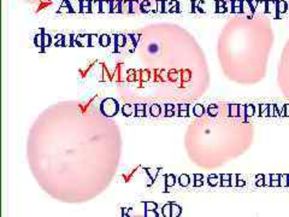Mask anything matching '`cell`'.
Wrapping results in <instances>:
<instances>
[{
	"label": "cell",
	"mask_w": 289,
	"mask_h": 217,
	"mask_svg": "<svg viewBox=\"0 0 289 217\" xmlns=\"http://www.w3.org/2000/svg\"><path fill=\"white\" fill-rule=\"evenodd\" d=\"M278 75H280V86L282 88V92L289 99V40L287 41L283 54H282V60H281V68Z\"/></svg>",
	"instance_id": "obj_1"
},
{
	"label": "cell",
	"mask_w": 289,
	"mask_h": 217,
	"mask_svg": "<svg viewBox=\"0 0 289 217\" xmlns=\"http://www.w3.org/2000/svg\"><path fill=\"white\" fill-rule=\"evenodd\" d=\"M117 108L118 104L116 100L113 99H106L102 104H101V112L107 116V117H111L113 115H116L117 112Z\"/></svg>",
	"instance_id": "obj_2"
},
{
	"label": "cell",
	"mask_w": 289,
	"mask_h": 217,
	"mask_svg": "<svg viewBox=\"0 0 289 217\" xmlns=\"http://www.w3.org/2000/svg\"><path fill=\"white\" fill-rule=\"evenodd\" d=\"M123 115L124 116H136L135 104H126L123 106Z\"/></svg>",
	"instance_id": "obj_3"
},
{
	"label": "cell",
	"mask_w": 289,
	"mask_h": 217,
	"mask_svg": "<svg viewBox=\"0 0 289 217\" xmlns=\"http://www.w3.org/2000/svg\"><path fill=\"white\" fill-rule=\"evenodd\" d=\"M162 106L159 105V104H152L151 106H149V113H151V116H153V117H159L160 115H162Z\"/></svg>",
	"instance_id": "obj_4"
},
{
	"label": "cell",
	"mask_w": 289,
	"mask_h": 217,
	"mask_svg": "<svg viewBox=\"0 0 289 217\" xmlns=\"http://www.w3.org/2000/svg\"><path fill=\"white\" fill-rule=\"evenodd\" d=\"M126 37L124 35H117L116 36V52L119 51V48L126 47Z\"/></svg>",
	"instance_id": "obj_5"
},
{
	"label": "cell",
	"mask_w": 289,
	"mask_h": 217,
	"mask_svg": "<svg viewBox=\"0 0 289 217\" xmlns=\"http://www.w3.org/2000/svg\"><path fill=\"white\" fill-rule=\"evenodd\" d=\"M189 176L187 174H182L180 177H178V183H180L181 187H187L189 185Z\"/></svg>",
	"instance_id": "obj_6"
},
{
	"label": "cell",
	"mask_w": 289,
	"mask_h": 217,
	"mask_svg": "<svg viewBox=\"0 0 289 217\" xmlns=\"http://www.w3.org/2000/svg\"><path fill=\"white\" fill-rule=\"evenodd\" d=\"M171 206H172V203H168V204H165L162 209V216L171 217Z\"/></svg>",
	"instance_id": "obj_7"
},
{
	"label": "cell",
	"mask_w": 289,
	"mask_h": 217,
	"mask_svg": "<svg viewBox=\"0 0 289 217\" xmlns=\"http://www.w3.org/2000/svg\"><path fill=\"white\" fill-rule=\"evenodd\" d=\"M158 171H159L158 168H147V169H146V172L148 174V176H149L151 180H155V179H157Z\"/></svg>",
	"instance_id": "obj_8"
},
{
	"label": "cell",
	"mask_w": 289,
	"mask_h": 217,
	"mask_svg": "<svg viewBox=\"0 0 289 217\" xmlns=\"http://www.w3.org/2000/svg\"><path fill=\"white\" fill-rule=\"evenodd\" d=\"M181 214H182V209H181V206H178L177 204H173V203H172L171 217H178Z\"/></svg>",
	"instance_id": "obj_9"
},
{
	"label": "cell",
	"mask_w": 289,
	"mask_h": 217,
	"mask_svg": "<svg viewBox=\"0 0 289 217\" xmlns=\"http://www.w3.org/2000/svg\"><path fill=\"white\" fill-rule=\"evenodd\" d=\"M165 179H166V181H165V186L169 188V187H172L173 185H175V182H176V177H175V175H171V174H169V175H166L165 176Z\"/></svg>",
	"instance_id": "obj_10"
},
{
	"label": "cell",
	"mask_w": 289,
	"mask_h": 217,
	"mask_svg": "<svg viewBox=\"0 0 289 217\" xmlns=\"http://www.w3.org/2000/svg\"><path fill=\"white\" fill-rule=\"evenodd\" d=\"M204 112H205V110H204V106H202V105H200V104L194 105V115H195L197 117H201V116L204 115Z\"/></svg>",
	"instance_id": "obj_11"
},
{
	"label": "cell",
	"mask_w": 289,
	"mask_h": 217,
	"mask_svg": "<svg viewBox=\"0 0 289 217\" xmlns=\"http://www.w3.org/2000/svg\"><path fill=\"white\" fill-rule=\"evenodd\" d=\"M100 45L102 47H108L110 46V36L108 35H101L100 36Z\"/></svg>",
	"instance_id": "obj_12"
},
{
	"label": "cell",
	"mask_w": 289,
	"mask_h": 217,
	"mask_svg": "<svg viewBox=\"0 0 289 217\" xmlns=\"http://www.w3.org/2000/svg\"><path fill=\"white\" fill-rule=\"evenodd\" d=\"M34 42H35V46L36 47H40V48H44V35H36L35 36V40H34Z\"/></svg>",
	"instance_id": "obj_13"
},
{
	"label": "cell",
	"mask_w": 289,
	"mask_h": 217,
	"mask_svg": "<svg viewBox=\"0 0 289 217\" xmlns=\"http://www.w3.org/2000/svg\"><path fill=\"white\" fill-rule=\"evenodd\" d=\"M98 42H100V40L98 39V35H89V46L90 47L97 46Z\"/></svg>",
	"instance_id": "obj_14"
},
{
	"label": "cell",
	"mask_w": 289,
	"mask_h": 217,
	"mask_svg": "<svg viewBox=\"0 0 289 217\" xmlns=\"http://www.w3.org/2000/svg\"><path fill=\"white\" fill-rule=\"evenodd\" d=\"M144 206H146V210H157L158 209L157 203H153V201H146Z\"/></svg>",
	"instance_id": "obj_15"
},
{
	"label": "cell",
	"mask_w": 289,
	"mask_h": 217,
	"mask_svg": "<svg viewBox=\"0 0 289 217\" xmlns=\"http://www.w3.org/2000/svg\"><path fill=\"white\" fill-rule=\"evenodd\" d=\"M50 44H51V36L45 34L44 35V47H48Z\"/></svg>",
	"instance_id": "obj_16"
},
{
	"label": "cell",
	"mask_w": 289,
	"mask_h": 217,
	"mask_svg": "<svg viewBox=\"0 0 289 217\" xmlns=\"http://www.w3.org/2000/svg\"><path fill=\"white\" fill-rule=\"evenodd\" d=\"M182 79H183V81H189L190 80V71L189 70H184L183 71V76H182Z\"/></svg>",
	"instance_id": "obj_17"
},
{
	"label": "cell",
	"mask_w": 289,
	"mask_h": 217,
	"mask_svg": "<svg viewBox=\"0 0 289 217\" xmlns=\"http://www.w3.org/2000/svg\"><path fill=\"white\" fill-rule=\"evenodd\" d=\"M139 39H140V35H139V34H134V35H131V40H133L134 45H136V44H137Z\"/></svg>",
	"instance_id": "obj_18"
},
{
	"label": "cell",
	"mask_w": 289,
	"mask_h": 217,
	"mask_svg": "<svg viewBox=\"0 0 289 217\" xmlns=\"http://www.w3.org/2000/svg\"><path fill=\"white\" fill-rule=\"evenodd\" d=\"M173 115H175L173 110H166V112H165V117H172Z\"/></svg>",
	"instance_id": "obj_19"
},
{
	"label": "cell",
	"mask_w": 289,
	"mask_h": 217,
	"mask_svg": "<svg viewBox=\"0 0 289 217\" xmlns=\"http://www.w3.org/2000/svg\"><path fill=\"white\" fill-rule=\"evenodd\" d=\"M136 116H137V117H144V110H139V111H136Z\"/></svg>",
	"instance_id": "obj_20"
},
{
	"label": "cell",
	"mask_w": 289,
	"mask_h": 217,
	"mask_svg": "<svg viewBox=\"0 0 289 217\" xmlns=\"http://www.w3.org/2000/svg\"><path fill=\"white\" fill-rule=\"evenodd\" d=\"M136 105V111L139 110H144V104H135Z\"/></svg>",
	"instance_id": "obj_21"
},
{
	"label": "cell",
	"mask_w": 289,
	"mask_h": 217,
	"mask_svg": "<svg viewBox=\"0 0 289 217\" xmlns=\"http://www.w3.org/2000/svg\"><path fill=\"white\" fill-rule=\"evenodd\" d=\"M142 80L144 81L148 80V71H142Z\"/></svg>",
	"instance_id": "obj_22"
},
{
	"label": "cell",
	"mask_w": 289,
	"mask_h": 217,
	"mask_svg": "<svg viewBox=\"0 0 289 217\" xmlns=\"http://www.w3.org/2000/svg\"><path fill=\"white\" fill-rule=\"evenodd\" d=\"M165 109H166V110H173V109H175V105H173V104H165Z\"/></svg>",
	"instance_id": "obj_23"
}]
</instances>
